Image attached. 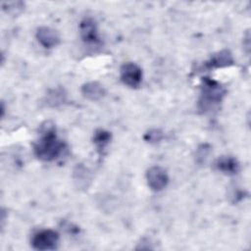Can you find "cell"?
Instances as JSON below:
<instances>
[{"label": "cell", "instance_id": "cell-9", "mask_svg": "<svg viewBox=\"0 0 251 251\" xmlns=\"http://www.w3.org/2000/svg\"><path fill=\"white\" fill-rule=\"evenodd\" d=\"M233 63H234V60L230 51L224 49L212 55L210 60L206 62V67L209 69L225 68V67H229L233 65Z\"/></svg>", "mask_w": 251, "mask_h": 251}, {"label": "cell", "instance_id": "cell-10", "mask_svg": "<svg viewBox=\"0 0 251 251\" xmlns=\"http://www.w3.org/2000/svg\"><path fill=\"white\" fill-rule=\"evenodd\" d=\"M80 91L83 97L91 101H97L101 99L106 93L105 88L98 81H89L84 83L81 86Z\"/></svg>", "mask_w": 251, "mask_h": 251}, {"label": "cell", "instance_id": "cell-13", "mask_svg": "<svg viewBox=\"0 0 251 251\" xmlns=\"http://www.w3.org/2000/svg\"><path fill=\"white\" fill-rule=\"evenodd\" d=\"M74 178H75V181L78 182L77 184L78 186L87 187L86 182L90 180V176L85 167H83L82 165H77L74 171Z\"/></svg>", "mask_w": 251, "mask_h": 251}, {"label": "cell", "instance_id": "cell-14", "mask_svg": "<svg viewBox=\"0 0 251 251\" xmlns=\"http://www.w3.org/2000/svg\"><path fill=\"white\" fill-rule=\"evenodd\" d=\"M2 9L12 16L19 15L25 10V3L21 1L16 2H3L2 3Z\"/></svg>", "mask_w": 251, "mask_h": 251}, {"label": "cell", "instance_id": "cell-4", "mask_svg": "<svg viewBox=\"0 0 251 251\" xmlns=\"http://www.w3.org/2000/svg\"><path fill=\"white\" fill-rule=\"evenodd\" d=\"M121 80L131 88H137L142 80V71L138 65L132 62H126L121 67Z\"/></svg>", "mask_w": 251, "mask_h": 251}, {"label": "cell", "instance_id": "cell-5", "mask_svg": "<svg viewBox=\"0 0 251 251\" xmlns=\"http://www.w3.org/2000/svg\"><path fill=\"white\" fill-rule=\"evenodd\" d=\"M148 186L153 191H161L169 183V176L165 169L160 166H153L146 172Z\"/></svg>", "mask_w": 251, "mask_h": 251}, {"label": "cell", "instance_id": "cell-1", "mask_svg": "<svg viewBox=\"0 0 251 251\" xmlns=\"http://www.w3.org/2000/svg\"><path fill=\"white\" fill-rule=\"evenodd\" d=\"M66 150V144L56 135L53 125L44 126L39 139L34 143V154L42 161H54Z\"/></svg>", "mask_w": 251, "mask_h": 251}, {"label": "cell", "instance_id": "cell-12", "mask_svg": "<svg viewBox=\"0 0 251 251\" xmlns=\"http://www.w3.org/2000/svg\"><path fill=\"white\" fill-rule=\"evenodd\" d=\"M111 132L105 130V129H97L95 132H94V135H93V143L95 144L96 148H97V151L102 154L104 149L106 148V146L110 143V140H111Z\"/></svg>", "mask_w": 251, "mask_h": 251}, {"label": "cell", "instance_id": "cell-8", "mask_svg": "<svg viewBox=\"0 0 251 251\" xmlns=\"http://www.w3.org/2000/svg\"><path fill=\"white\" fill-rule=\"evenodd\" d=\"M214 166L218 171L228 176L236 175L240 170L238 161L232 156H221L216 160Z\"/></svg>", "mask_w": 251, "mask_h": 251}, {"label": "cell", "instance_id": "cell-3", "mask_svg": "<svg viewBox=\"0 0 251 251\" xmlns=\"http://www.w3.org/2000/svg\"><path fill=\"white\" fill-rule=\"evenodd\" d=\"M59 244V234L53 229H42L33 234L31 245L36 250H54Z\"/></svg>", "mask_w": 251, "mask_h": 251}, {"label": "cell", "instance_id": "cell-7", "mask_svg": "<svg viewBox=\"0 0 251 251\" xmlns=\"http://www.w3.org/2000/svg\"><path fill=\"white\" fill-rule=\"evenodd\" d=\"M35 36L39 44L46 49L56 47L60 43V35L58 31L49 26L38 27Z\"/></svg>", "mask_w": 251, "mask_h": 251}, {"label": "cell", "instance_id": "cell-16", "mask_svg": "<svg viewBox=\"0 0 251 251\" xmlns=\"http://www.w3.org/2000/svg\"><path fill=\"white\" fill-rule=\"evenodd\" d=\"M209 152H210V147L207 144H202L197 149V153H196V159L198 163H203L205 158L208 156Z\"/></svg>", "mask_w": 251, "mask_h": 251}, {"label": "cell", "instance_id": "cell-11", "mask_svg": "<svg viewBox=\"0 0 251 251\" xmlns=\"http://www.w3.org/2000/svg\"><path fill=\"white\" fill-rule=\"evenodd\" d=\"M66 98L67 95L63 88H54L46 94V104L50 107H58L65 103Z\"/></svg>", "mask_w": 251, "mask_h": 251}, {"label": "cell", "instance_id": "cell-2", "mask_svg": "<svg viewBox=\"0 0 251 251\" xmlns=\"http://www.w3.org/2000/svg\"><path fill=\"white\" fill-rule=\"evenodd\" d=\"M226 88L218 81L203 77L201 86V95L198 101V108L202 113L215 110L226 95Z\"/></svg>", "mask_w": 251, "mask_h": 251}, {"label": "cell", "instance_id": "cell-6", "mask_svg": "<svg viewBox=\"0 0 251 251\" xmlns=\"http://www.w3.org/2000/svg\"><path fill=\"white\" fill-rule=\"evenodd\" d=\"M79 33L81 39L87 44H96L100 42L97 25L92 18H85L80 22Z\"/></svg>", "mask_w": 251, "mask_h": 251}, {"label": "cell", "instance_id": "cell-15", "mask_svg": "<svg viewBox=\"0 0 251 251\" xmlns=\"http://www.w3.org/2000/svg\"><path fill=\"white\" fill-rule=\"evenodd\" d=\"M162 138H163V132L157 128L148 130L144 135V140L151 144L159 143L162 140Z\"/></svg>", "mask_w": 251, "mask_h": 251}]
</instances>
